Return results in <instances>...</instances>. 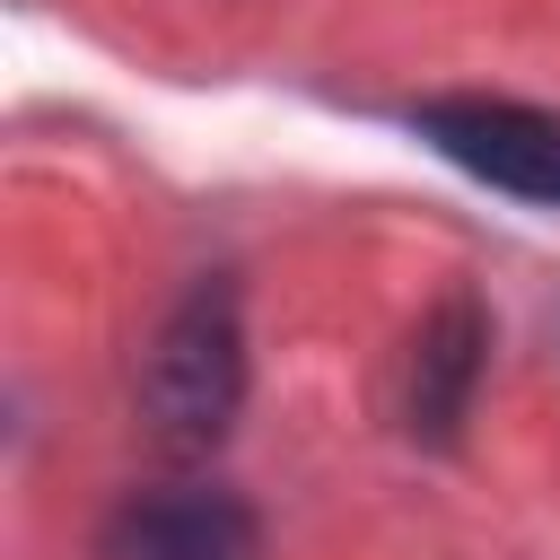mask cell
Returning <instances> with one entry per match:
<instances>
[{"mask_svg": "<svg viewBox=\"0 0 560 560\" xmlns=\"http://www.w3.org/2000/svg\"><path fill=\"white\" fill-rule=\"evenodd\" d=\"M245 402V315H236V289L228 280H192L166 324L149 332V359H140V411L158 429V446L175 455H210L228 438Z\"/></svg>", "mask_w": 560, "mask_h": 560, "instance_id": "cell-1", "label": "cell"}, {"mask_svg": "<svg viewBox=\"0 0 560 560\" xmlns=\"http://www.w3.org/2000/svg\"><path fill=\"white\" fill-rule=\"evenodd\" d=\"M411 131L472 184L560 210V114L516 105V96H429V105H411Z\"/></svg>", "mask_w": 560, "mask_h": 560, "instance_id": "cell-2", "label": "cell"}, {"mask_svg": "<svg viewBox=\"0 0 560 560\" xmlns=\"http://www.w3.org/2000/svg\"><path fill=\"white\" fill-rule=\"evenodd\" d=\"M96 551L105 560H262V525L219 481H166V490H131L105 516Z\"/></svg>", "mask_w": 560, "mask_h": 560, "instance_id": "cell-3", "label": "cell"}, {"mask_svg": "<svg viewBox=\"0 0 560 560\" xmlns=\"http://www.w3.org/2000/svg\"><path fill=\"white\" fill-rule=\"evenodd\" d=\"M481 368H490V315H481V298L455 289V298H438V315H429L420 341H411V394H402V420H411L420 446H455V438H464Z\"/></svg>", "mask_w": 560, "mask_h": 560, "instance_id": "cell-4", "label": "cell"}]
</instances>
